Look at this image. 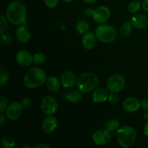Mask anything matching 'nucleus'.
<instances>
[{"label": "nucleus", "instance_id": "obj_28", "mask_svg": "<svg viewBox=\"0 0 148 148\" xmlns=\"http://www.w3.org/2000/svg\"><path fill=\"white\" fill-rule=\"evenodd\" d=\"M7 19L4 15H0V33L1 35L4 34L8 27Z\"/></svg>", "mask_w": 148, "mask_h": 148}, {"label": "nucleus", "instance_id": "obj_13", "mask_svg": "<svg viewBox=\"0 0 148 148\" xmlns=\"http://www.w3.org/2000/svg\"><path fill=\"white\" fill-rule=\"evenodd\" d=\"M58 125V121L56 118L53 116H48L43 120L42 123V130L46 134H50L53 132L56 129Z\"/></svg>", "mask_w": 148, "mask_h": 148}, {"label": "nucleus", "instance_id": "obj_5", "mask_svg": "<svg viewBox=\"0 0 148 148\" xmlns=\"http://www.w3.org/2000/svg\"><path fill=\"white\" fill-rule=\"evenodd\" d=\"M95 35L98 40L103 43H111L116 38L117 32L114 27L109 25H101L95 29Z\"/></svg>", "mask_w": 148, "mask_h": 148}, {"label": "nucleus", "instance_id": "obj_34", "mask_svg": "<svg viewBox=\"0 0 148 148\" xmlns=\"http://www.w3.org/2000/svg\"><path fill=\"white\" fill-rule=\"evenodd\" d=\"M142 7L145 12H148V0H144L142 3Z\"/></svg>", "mask_w": 148, "mask_h": 148}, {"label": "nucleus", "instance_id": "obj_7", "mask_svg": "<svg viewBox=\"0 0 148 148\" xmlns=\"http://www.w3.org/2000/svg\"><path fill=\"white\" fill-rule=\"evenodd\" d=\"M40 108L46 115H53L58 110L57 101L53 97L46 96L40 102Z\"/></svg>", "mask_w": 148, "mask_h": 148}, {"label": "nucleus", "instance_id": "obj_32", "mask_svg": "<svg viewBox=\"0 0 148 148\" xmlns=\"http://www.w3.org/2000/svg\"><path fill=\"white\" fill-rule=\"evenodd\" d=\"M111 95H109L108 97V99H109L110 102H111L112 103H117L119 100V96L117 95V92H111Z\"/></svg>", "mask_w": 148, "mask_h": 148}, {"label": "nucleus", "instance_id": "obj_38", "mask_svg": "<svg viewBox=\"0 0 148 148\" xmlns=\"http://www.w3.org/2000/svg\"><path fill=\"white\" fill-rule=\"evenodd\" d=\"M4 121H5V120H4V117L3 116L2 114H1V116H0V123H1V126L4 125Z\"/></svg>", "mask_w": 148, "mask_h": 148}, {"label": "nucleus", "instance_id": "obj_39", "mask_svg": "<svg viewBox=\"0 0 148 148\" xmlns=\"http://www.w3.org/2000/svg\"><path fill=\"white\" fill-rule=\"evenodd\" d=\"M143 118L146 121H148V112L145 113L144 115H143Z\"/></svg>", "mask_w": 148, "mask_h": 148}, {"label": "nucleus", "instance_id": "obj_37", "mask_svg": "<svg viewBox=\"0 0 148 148\" xmlns=\"http://www.w3.org/2000/svg\"><path fill=\"white\" fill-rule=\"evenodd\" d=\"M144 134L148 138V121H147L146 123L145 126V128H144Z\"/></svg>", "mask_w": 148, "mask_h": 148}, {"label": "nucleus", "instance_id": "obj_14", "mask_svg": "<svg viewBox=\"0 0 148 148\" xmlns=\"http://www.w3.org/2000/svg\"><path fill=\"white\" fill-rule=\"evenodd\" d=\"M140 106H141L140 101H139V100L134 97H130V98H126L123 103V107H124V110L130 113H133L138 111Z\"/></svg>", "mask_w": 148, "mask_h": 148}, {"label": "nucleus", "instance_id": "obj_23", "mask_svg": "<svg viewBox=\"0 0 148 148\" xmlns=\"http://www.w3.org/2000/svg\"><path fill=\"white\" fill-rule=\"evenodd\" d=\"M9 79H10V76H9L8 72L4 66H1V70H0V85H6L9 81Z\"/></svg>", "mask_w": 148, "mask_h": 148}, {"label": "nucleus", "instance_id": "obj_35", "mask_svg": "<svg viewBox=\"0 0 148 148\" xmlns=\"http://www.w3.org/2000/svg\"><path fill=\"white\" fill-rule=\"evenodd\" d=\"M38 147L50 148V146L48 145L47 144H45V143H41V144H38V145H37L34 146V148H38Z\"/></svg>", "mask_w": 148, "mask_h": 148}, {"label": "nucleus", "instance_id": "obj_21", "mask_svg": "<svg viewBox=\"0 0 148 148\" xmlns=\"http://www.w3.org/2000/svg\"><path fill=\"white\" fill-rule=\"evenodd\" d=\"M1 145L4 148H14L15 147V142L11 137L6 136L1 139Z\"/></svg>", "mask_w": 148, "mask_h": 148}, {"label": "nucleus", "instance_id": "obj_26", "mask_svg": "<svg viewBox=\"0 0 148 148\" xmlns=\"http://www.w3.org/2000/svg\"><path fill=\"white\" fill-rule=\"evenodd\" d=\"M106 129L109 132H114L115 130H116L118 129V127H119V123L117 120L116 119H111L106 123Z\"/></svg>", "mask_w": 148, "mask_h": 148}, {"label": "nucleus", "instance_id": "obj_25", "mask_svg": "<svg viewBox=\"0 0 148 148\" xmlns=\"http://www.w3.org/2000/svg\"><path fill=\"white\" fill-rule=\"evenodd\" d=\"M140 5H141V3L138 0H133L129 4L128 6V10L130 12L132 13H135L140 10Z\"/></svg>", "mask_w": 148, "mask_h": 148}, {"label": "nucleus", "instance_id": "obj_16", "mask_svg": "<svg viewBox=\"0 0 148 148\" xmlns=\"http://www.w3.org/2000/svg\"><path fill=\"white\" fill-rule=\"evenodd\" d=\"M130 23L135 28L143 29L148 25V18L144 14H135L130 19Z\"/></svg>", "mask_w": 148, "mask_h": 148}, {"label": "nucleus", "instance_id": "obj_19", "mask_svg": "<svg viewBox=\"0 0 148 148\" xmlns=\"http://www.w3.org/2000/svg\"><path fill=\"white\" fill-rule=\"evenodd\" d=\"M46 86L52 92H58L60 89V83L56 77H49L46 80Z\"/></svg>", "mask_w": 148, "mask_h": 148}, {"label": "nucleus", "instance_id": "obj_27", "mask_svg": "<svg viewBox=\"0 0 148 148\" xmlns=\"http://www.w3.org/2000/svg\"><path fill=\"white\" fill-rule=\"evenodd\" d=\"M33 62L36 64H42L46 61V56L43 53H36L33 56Z\"/></svg>", "mask_w": 148, "mask_h": 148}, {"label": "nucleus", "instance_id": "obj_12", "mask_svg": "<svg viewBox=\"0 0 148 148\" xmlns=\"http://www.w3.org/2000/svg\"><path fill=\"white\" fill-rule=\"evenodd\" d=\"M16 61L23 66H29L33 62V56L27 51L21 50L16 54Z\"/></svg>", "mask_w": 148, "mask_h": 148}, {"label": "nucleus", "instance_id": "obj_18", "mask_svg": "<svg viewBox=\"0 0 148 148\" xmlns=\"http://www.w3.org/2000/svg\"><path fill=\"white\" fill-rule=\"evenodd\" d=\"M109 97L108 90L103 88H97L92 92V100L95 103H102L106 101Z\"/></svg>", "mask_w": 148, "mask_h": 148}, {"label": "nucleus", "instance_id": "obj_30", "mask_svg": "<svg viewBox=\"0 0 148 148\" xmlns=\"http://www.w3.org/2000/svg\"><path fill=\"white\" fill-rule=\"evenodd\" d=\"M1 40L5 45H10L12 42V37L9 33H4L1 35Z\"/></svg>", "mask_w": 148, "mask_h": 148}, {"label": "nucleus", "instance_id": "obj_3", "mask_svg": "<svg viewBox=\"0 0 148 148\" xmlns=\"http://www.w3.org/2000/svg\"><path fill=\"white\" fill-rule=\"evenodd\" d=\"M98 83L99 79L96 75L91 72H85L78 77L77 87L82 93H88L95 89Z\"/></svg>", "mask_w": 148, "mask_h": 148}, {"label": "nucleus", "instance_id": "obj_42", "mask_svg": "<svg viewBox=\"0 0 148 148\" xmlns=\"http://www.w3.org/2000/svg\"><path fill=\"white\" fill-rule=\"evenodd\" d=\"M62 1H64V2H70V1H72V0H62Z\"/></svg>", "mask_w": 148, "mask_h": 148}, {"label": "nucleus", "instance_id": "obj_4", "mask_svg": "<svg viewBox=\"0 0 148 148\" xmlns=\"http://www.w3.org/2000/svg\"><path fill=\"white\" fill-rule=\"evenodd\" d=\"M118 143L122 147H132L137 140V132L133 127L124 126L117 132Z\"/></svg>", "mask_w": 148, "mask_h": 148}, {"label": "nucleus", "instance_id": "obj_20", "mask_svg": "<svg viewBox=\"0 0 148 148\" xmlns=\"http://www.w3.org/2000/svg\"><path fill=\"white\" fill-rule=\"evenodd\" d=\"M66 99L69 101V102L72 103H77L82 99V95L79 91L77 90H72L68 92L66 95Z\"/></svg>", "mask_w": 148, "mask_h": 148}, {"label": "nucleus", "instance_id": "obj_6", "mask_svg": "<svg viewBox=\"0 0 148 148\" xmlns=\"http://www.w3.org/2000/svg\"><path fill=\"white\" fill-rule=\"evenodd\" d=\"M126 81L124 77L119 74H115L110 77L107 80V88L111 92H118L123 90L125 86Z\"/></svg>", "mask_w": 148, "mask_h": 148}, {"label": "nucleus", "instance_id": "obj_8", "mask_svg": "<svg viewBox=\"0 0 148 148\" xmlns=\"http://www.w3.org/2000/svg\"><path fill=\"white\" fill-rule=\"evenodd\" d=\"M111 16V12L108 7L106 6H100L98 8L95 9L92 12V17L93 20L96 22L97 23H106L108 20Z\"/></svg>", "mask_w": 148, "mask_h": 148}, {"label": "nucleus", "instance_id": "obj_2", "mask_svg": "<svg viewBox=\"0 0 148 148\" xmlns=\"http://www.w3.org/2000/svg\"><path fill=\"white\" fill-rule=\"evenodd\" d=\"M46 75L40 68H30L24 76V83L28 88H37L46 82Z\"/></svg>", "mask_w": 148, "mask_h": 148}, {"label": "nucleus", "instance_id": "obj_11", "mask_svg": "<svg viewBox=\"0 0 148 148\" xmlns=\"http://www.w3.org/2000/svg\"><path fill=\"white\" fill-rule=\"evenodd\" d=\"M61 81L64 88H71L77 85V79L73 72L71 71H65L61 76Z\"/></svg>", "mask_w": 148, "mask_h": 148}, {"label": "nucleus", "instance_id": "obj_22", "mask_svg": "<svg viewBox=\"0 0 148 148\" xmlns=\"http://www.w3.org/2000/svg\"><path fill=\"white\" fill-rule=\"evenodd\" d=\"M89 25L85 21H79L76 25V30L79 34H85L89 30Z\"/></svg>", "mask_w": 148, "mask_h": 148}, {"label": "nucleus", "instance_id": "obj_1", "mask_svg": "<svg viewBox=\"0 0 148 148\" xmlns=\"http://www.w3.org/2000/svg\"><path fill=\"white\" fill-rule=\"evenodd\" d=\"M26 7L21 1H13L8 5L6 12V16L9 22L15 25L25 23Z\"/></svg>", "mask_w": 148, "mask_h": 148}, {"label": "nucleus", "instance_id": "obj_40", "mask_svg": "<svg viewBox=\"0 0 148 148\" xmlns=\"http://www.w3.org/2000/svg\"><path fill=\"white\" fill-rule=\"evenodd\" d=\"M86 3H88V4H90V3H92V2H95V1H97V0H83Z\"/></svg>", "mask_w": 148, "mask_h": 148}, {"label": "nucleus", "instance_id": "obj_36", "mask_svg": "<svg viewBox=\"0 0 148 148\" xmlns=\"http://www.w3.org/2000/svg\"><path fill=\"white\" fill-rule=\"evenodd\" d=\"M85 12L87 15L90 16V15H92V12H93V11H92L90 8H87V9H85Z\"/></svg>", "mask_w": 148, "mask_h": 148}, {"label": "nucleus", "instance_id": "obj_10", "mask_svg": "<svg viewBox=\"0 0 148 148\" xmlns=\"http://www.w3.org/2000/svg\"><path fill=\"white\" fill-rule=\"evenodd\" d=\"M111 132L107 129H101L93 134L92 138L97 145H104L111 140Z\"/></svg>", "mask_w": 148, "mask_h": 148}, {"label": "nucleus", "instance_id": "obj_33", "mask_svg": "<svg viewBox=\"0 0 148 148\" xmlns=\"http://www.w3.org/2000/svg\"><path fill=\"white\" fill-rule=\"evenodd\" d=\"M140 106L144 110H148V99L145 98L140 101Z\"/></svg>", "mask_w": 148, "mask_h": 148}, {"label": "nucleus", "instance_id": "obj_9", "mask_svg": "<svg viewBox=\"0 0 148 148\" xmlns=\"http://www.w3.org/2000/svg\"><path fill=\"white\" fill-rule=\"evenodd\" d=\"M23 111V106L22 104L17 102H12L10 104L6 111V114L9 119L12 121L17 120L21 116Z\"/></svg>", "mask_w": 148, "mask_h": 148}, {"label": "nucleus", "instance_id": "obj_31", "mask_svg": "<svg viewBox=\"0 0 148 148\" xmlns=\"http://www.w3.org/2000/svg\"><path fill=\"white\" fill-rule=\"evenodd\" d=\"M45 4L49 8H55L59 4V0H43Z\"/></svg>", "mask_w": 148, "mask_h": 148}, {"label": "nucleus", "instance_id": "obj_29", "mask_svg": "<svg viewBox=\"0 0 148 148\" xmlns=\"http://www.w3.org/2000/svg\"><path fill=\"white\" fill-rule=\"evenodd\" d=\"M7 103H8V101L7 98L4 95H1L0 96V113L1 114H2L5 111L6 108H7Z\"/></svg>", "mask_w": 148, "mask_h": 148}, {"label": "nucleus", "instance_id": "obj_41", "mask_svg": "<svg viewBox=\"0 0 148 148\" xmlns=\"http://www.w3.org/2000/svg\"><path fill=\"white\" fill-rule=\"evenodd\" d=\"M23 148H30V146L28 145H23Z\"/></svg>", "mask_w": 148, "mask_h": 148}, {"label": "nucleus", "instance_id": "obj_43", "mask_svg": "<svg viewBox=\"0 0 148 148\" xmlns=\"http://www.w3.org/2000/svg\"><path fill=\"white\" fill-rule=\"evenodd\" d=\"M147 95H148V86H147Z\"/></svg>", "mask_w": 148, "mask_h": 148}, {"label": "nucleus", "instance_id": "obj_24", "mask_svg": "<svg viewBox=\"0 0 148 148\" xmlns=\"http://www.w3.org/2000/svg\"><path fill=\"white\" fill-rule=\"evenodd\" d=\"M132 24L130 22H127V23H124V24L121 25V29H120V32H121V34L123 36H128L131 33L132 31Z\"/></svg>", "mask_w": 148, "mask_h": 148}, {"label": "nucleus", "instance_id": "obj_17", "mask_svg": "<svg viewBox=\"0 0 148 148\" xmlns=\"http://www.w3.org/2000/svg\"><path fill=\"white\" fill-rule=\"evenodd\" d=\"M15 36L20 43H27L31 38L30 31L25 26H20L16 30Z\"/></svg>", "mask_w": 148, "mask_h": 148}, {"label": "nucleus", "instance_id": "obj_15", "mask_svg": "<svg viewBox=\"0 0 148 148\" xmlns=\"http://www.w3.org/2000/svg\"><path fill=\"white\" fill-rule=\"evenodd\" d=\"M97 36L92 32H88L84 35L82 39V45L85 49H93L97 43Z\"/></svg>", "mask_w": 148, "mask_h": 148}]
</instances>
